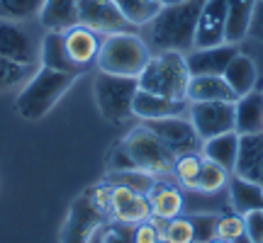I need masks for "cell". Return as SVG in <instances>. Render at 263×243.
<instances>
[{"label": "cell", "instance_id": "cell-22", "mask_svg": "<svg viewBox=\"0 0 263 243\" xmlns=\"http://www.w3.org/2000/svg\"><path fill=\"white\" fill-rule=\"evenodd\" d=\"M37 17L47 32H66L78 25V0H44Z\"/></svg>", "mask_w": 263, "mask_h": 243}, {"label": "cell", "instance_id": "cell-12", "mask_svg": "<svg viewBox=\"0 0 263 243\" xmlns=\"http://www.w3.org/2000/svg\"><path fill=\"white\" fill-rule=\"evenodd\" d=\"M227 8H229V0H205L202 3L195 29V49L224 44Z\"/></svg>", "mask_w": 263, "mask_h": 243}, {"label": "cell", "instance_id": "cell-37", "mask_svg": "<svg viewBox=\"0 0 263 243\" xmlns=\"http://www.w3.org/2000/svg\"><path fill=\"white\" fill-rule=\"evenodd\" d=\"M100 243H134L132 241V226L115 221V226H107L103 231V241Z\"/></svg>", "mask_w": 263, "mask_h": 243}, {"label": "cell", "instance_id": "cell-42", "mask_svg": "<svg viewBox=\"0 0 263 243\" xmlns=\"http://www.w3.org/2000/svg\"><path fill=\"white\" fill-rule=\"evenodd\" d=\"M193 243H195V241H193Z\"/></svg>", "mask_w": 263, "mask_h": 243}, {"label": "cell", "instance_id": "cell-18", "mask_svg": "<svg viewBox=\"0 0 263 243\" xmlns=\"http://www.w3.org/2000/svg\"><path fill=\"white\" fill-rule=\"evenodd\" d=\"M64 42H66V51L68 56L73 58L81 68H88L98 58V49H100V39H98V32H93L90 27H83V25H73L71 29L64 32Z\"/></svg>", "mask_w": 263, "mask_h": 243}, {"label": "cell", "instance_id": "cell-24", "mask_svg": "<svg viewBox=\"0 0 263 243\" xmlns=\"http://www.w3.org/2000/svg\"><path fill=\"white\" fill-rule=\"evenodd\" d=\"M200 153H202V158L215 160V163H219L224 170L234 173L236 156H239V131H227V134L205 139Z\"/></svg>", "mask_w": 263, "mask_h": 243}, {"label": "cell", "instance_id": "cell-25", "mask_svg": "<svg viewBox=\"0 0 263 243\" xmlns=\"http://www.w3.org/2000/svg\"><path fill=\"white\" fill-rule=\"evenodd\" d=\"M236 131L239 134H256L263 131V93L251 90V93L236 97Z\"/></svg>", "mask_w": 263, "mask_h": 243}, {"label": "cell", "instance_id": "cell-7", "mask_svg": "<svg viewBox=\"0 0 263 243\" xmlns=\"http://www.w3.org/2000/svg\"><path fill=\"white\" fill-rule=\"evenodd\" d=\"M107 219L110 216L95 205L90 190H85L83 195H78L68 207V214H66V221L61 226L59 243H90L95 231L103 229Z\"/></svg>", "mask_w": 263, "mask_h": 243}, {"label": "cell", "instance_id": "cell-8", "mask_svg": "<svg viewBox=\"0 0 263 243\" xmlns=\"http://www.w3.org/2000/svg\"><path fill=\"white\" fill-rule=\"evenodd\" d=\"M188 117L200 139H212L227 131H236V107L234 103H190Z\"/></svg>", "mask_w": 263, "mask_h": 243}, {"label": "cell", "instance_id": "cell-41", "mask_svg": "<svg viewBox=\"0 0 263 243\" xmlns=\"http://www.w3.org/2000/svg\"><path fill=\"white\" fill-rule=\"evenodd\" d=\"M207 243H229V241H224V238H219V236H215L212 241H207Z\"/></svg>", "mask_w": 263, "mask_h": 243}, {"label": "cell", "instance_id": "cell-38", "mask_svg": "<svg viewBox=\"0 0 263 243\" xmlns=\"http://www.w3.org/2000/svg\"><path fill=\"white\" fill-rule=\"evenodd\" d=\"M256 42H263V0L256 3L254 10V22H251V32H249Z\"/></svg>", "mask_w": 263, "mask_h": 243}, {"label": "cell", "instance_id": "cell-30", "mask_svg": "<svg viewBox=\"0 0 263 243\" xmlns=\"http://www.w3.org/2000/svg\"><path fill=\"white\" fill-rule=\"evenodd\" d=\"M37 68L39 66H25V64L12 61V58L0 56V90L15 88L20 83H27Z\"/></svg>", "mask_w": 263, "mask_h": 243}, {"label": "cell", "instance_id": "cell-33", "mask_svg": "<svg viewBox=\"0 0 263 243\" xmlns=\"http://www.w3.org/2000/svg\"><path fill=\"white\" fill-rule=\"evenodd\" d=\"M188 219L195 231V243H207L217 236L219 212H195V214H188Z\"/></svg>", "mask_w": 263, "mask_h": 243}, {"label": "cell", "instance_id": "cell-21", "mask_svg": "<svg viewBox=\"0 0 263 243\" xmlns=\"http://www.w3.org/2000/svg\"><path fill=\"white\" fill-rule=\"evenodd\" d=\"M227 190H229V205H232V212L236 214H249L254 209H261L263 207V185L254 183V180L239 178V175H229V183H227Z\"/></svg>", "mask_w": 263, "mask_h": 243}, {"label": "cell", "instance_id": "cell-6", "mask_svg": "<svg viewBox=\"0 0 263 243\" xmlns=\"http://www.w3.org/2000/svg\"><path fill=\"white\" fill-rule=\"evenodd\" d=\"M122 146L127 149V153H129L134 168L146 170V173L156 175V178L168 175L171 170H173L176 153H173L146 124L134 127L122 139Z\"/></svg>", "mask_w": 263, "mask_h": 243}, {"label": "cell", "instance_id": "cell-17", "mask_svg": "<svg viewBox=\"0 0 263 243\" xmlns=\"http://www.w3.org/2000/svg\"><path fill=\"white\" fill-rule=\"evenodd\" d=\"M185 100L188 103H217V100L236 103V95L224 80V75H190Z\"/></svg>", "mask_w": 263, "mask_h": 243}, {"label": "cell", "instance_id": "cell-14", "mask_svg": "<svg viewBox=\"0 0 263 243\" xmlns=\"http://www.w3.org/2000/svg\"><path fill=\"white\" fill-rule=\"evenodd\" d=\"M146 199H149L151 207V219H156V221H168L173 216H180L183 209H185V199H183L180 185L168 183L166 175L156 178V183L146 192Z\"/></svg>", "mask_w": 263, "mask_h": 243}, {"label": "cell", "instance_id": "cell-28", "mask_svg": "<svg viewBox=\"0 0 263 243\" xmlns=\"http://www.w3.org/2000/svg\"><path fill=\"white\" fill-rule=\"evenodd\" d=\"M105 180L110 185H122V187H129L134 192H141L146 195L151 190V185L156 183V175H151L146 170H139V168H132V170H110Z\"/></svg>", "mask_w": 263, "mask_h": 243}, {"label": "cell", "instance_id": "cell-3", "mask_svg": "<svg viewBox=\"0 0 263 243\" xmlns=\"http://www.w3.org/2000/svg\"><path fill=\"white\" fill-rule=\"evenodd\" d=\"M151 58V47L134 32H115L100 39L98 49V71L112 75L139 78L146 61Z\"/></svg>", "mask_w": 263, "mask_h": 243}, {"label": "cell", "instance_id": "cell-20", "mask_svg": "<svg viewBox=\"0 0 263 243\" xmlns=\"http://www.w3.org/2000/svg\"><path fill=\"white\" fill-rule=\"evenodd\" d=\"M224 80L229 83V88L234 90L236 97L256 90V83H258V66L249 54L244 51H236L234 58L229 61V66L224 68Z\"/></svg>", "mask_w": 263, "mask_h": 243}, {"label": "cell", "instance_id": "cell-19", "mask_svg": "<svg viewBox=\"0 0 263 243\" xmlns=\"http://www.w3.org/2000/svg\"><path fill=\"white\" fill-rule=\"evenodd\" d=\"M39 66L51 68V71H61V73H83V68L68 56L64 42V32H47L39 47Z\"/></svg>", "mask_w": 263, "mask_h": 243}, {"label": "cell", "instance_id": "cell-10", "mask_svg": "<svg viewBox=\"0 0 263 243\" xmlns=\"http://www.w3.org/2000/svg\"><path fill=\"white\" fill-rule=\"evenodd\" d=\"M39 47L25 22L0 17V56L12 58L25 66H39Z\"/></svg>", "mask_w": 263, "mask_h": 243}, {"label": "cell", "instance_id": "cell-4", "mask_svg": "<svg viewBox=\"0 0 263 243\" xmlns=\"http://www.w3.org/2000/svg\"><path fill=\"white\" fill-rule=\"evenodd\" d=\"M139 88L146 93H156L173 100H185L190 83V71L185 64V54L180 51H156L146 61L139 73Z\"/></svg>", "mask_w": 263, "mask_h": 243}, {"label": "cell", "instance_id": "cell-34", "mask_svg": "<svg viewBox=\"0 0 263 243\" xmlns=\"http://www.w3.org/2000/svg\"><path fill=\"white\" fill-rule=\"evenodd\" d=\"M246 234L244 226V216L236 214V212H227V214H219V221H217V236L224 238V241H236L239 236Z\"/></svg>", "mask_w": 263, "mask_h": 243}, {"label": "cell", "instance_id": "cell-40", "mask_svg": "<svg viewBox=\"0 0 263 243\" xmlns=\"http://www.w3.org/2000/svg\"><path fill=\"white\" fill-rule=\"evenodd\" d=\"M161 5H176V3H185V0H159Z\"/></svg>", "mask_w": 263, "mask_h": 243}, {"label": "cell", "instance_id": "cell-35", "mask_svg": "<svg viewBox=\"0 0 263 243\" xmlns=\"http://www.w3.org/2000/svg\"><path fill=\"white\" fill-rule=\"evenodd\" d=\"M132 241L134 243H161V221L146 219L132 226Z\"/></svg>", "mask_w": 263, "mask_h": 243}, {"label": "cell", "instance_id": "cell-2", "mask_svg": "<svg viewBox=\"0 0 263 243\" xmlns=\"http://www.w3.org/2000/svg\"><path fill=\"white\" fill-rule=\"evenodd\" d=\"M78 78H81L78 73H61V71L39 66L32 73V78L25 83V88L20 90L17 100H15V112L27 121H37L47 117Z\"/></svg>", "mask_w": 263, "mask_h": 243}, {"label": "cell", "instance_id": "cell-1", "mask_svg": "<svg viewBox=\"0 0 263 243\" xmlns=\"http://www.w3.org/2000/svg\"><path fill=\"white\" fill-rule=\"evenodd\" d=\"M205 0H185L176 5H163L161 12L149 22V44L156 51H180L195 49V29L200 8Z\"/></svg>", "mask_w": 263, "mask_h": 243}, {"label": "cell", "instance_id": "cell-31", "mask_svg": "<svg viewBox=\"0 0 263 243\" xmlns=\"http://www.w3.org/2000/svg\"><path fill=\"white\" fill-rule=\"evenodd\" d=\"M195 231L185 214L173 216L168 221H161V243H193Z\"/></svg>", "mask_w": 263, "mask_h": 243}, {"label": "cell", "instance_id": "cell-23", "mask_svg": "<svg viewBox=\"0 0 263 243\" xmlns=\"http://www.w3.org/2000/svg\"><path fill=\"white\" fill-rule=\"evenodd\" d=\"M258 0H229L227 8V44H239L241 39L249 37L251 22H254V10Z\"/></svg>", "mask_w": 263, "mask_h": 243}, {"label": "cell", "instance_id": "cell-36", "mask_svg": "<svg viewBox=\"0 0 263 243\" xmlns=\"http://www.w3.org/2000/svg\"><path fill=\"white\" fill-rule=\"evenodd\" d=\"M244 226H246V236H249L251 241L263 243V207L244 214Z\"/></svg>", "mask_w": 263, "mask_h": 243}, {"label": "cell", "instance_id": "cell-9", "mask_svg": "<svg viewBox=\"0 0 263 243\" xmlns=\"http://www.w3.org/2000/svg\"><path fill=\"white\" fill-rule=\"evenodd\" d=\"M141 124H146L176 156L200 153L202 151V139H200V134L195 131L190 117H185V114L163 117V119H154V121H141Z\"/></svg>", "mask_w": 263, "mask_h": 243}, {"label": "cell", "instance_id": "cell-16", "mask_svg": "<svg viewBox=\"0 0 263 243\" xmlns=\"http://www.w3.org/2000/svg\"><path fill=\"white\" fill-rule=\"evenodd\" d=\"M190 103L188 100H173V97H163L156 93H146V90H137L134 95V117L141 121H154L163 119V117H178V114L188 112Z\"/></svg>", "mask_w": 263, "mask_h": 243}, {"label": "cell", "instance_id": "cell-15", "mask_svg": "<svg viewBox=\"0 0 263 243\" xmlns=\"http://www.w3.org/2000/svg\"><path fill=\"white\" fill-rule=\"evenodd\" d=\"M236 51H239L236 44H227V42L217 47L190 49L185 54V64L190 75H222Z\"/></svg>", "mask_w": 263, "mask_h": 243}, {"label": "cell", "instance_id": "cell-39", "mask_svg": "<svg viewBox=\"0 0 263 243\" xmlns=\"http://www.w3.org/2000/svg\"><path fill=\"white\" fill-rule=\"evenodd\" d=\"M232 243H254V241H251V238H249V236H239V238H236V241H232Z\"/></svg>", "mask_w": 263, "mask_h": 243}, {"label": "cell", "instance_id": "cell-26", "mask_svg": "<svg viewBox=\"0 0 263 243\" xmlns=\"http://www.w3.org/2000/svg\"><path fill=\"white\" fill-rule=\"evenodd\" d=\"M115 5L120 8V12L124 15V19L129 22L132 27L149 25L163 8L159 0H115Z\"/></svg>", "mask_w": 263, "mask_h": 243}, {"label": "cell", "instance_id": "cell-11", "mask_svg": "<svg viewBox=\"0 0 263 243\" xmlns=\"http://www.w3.org/2000/svg\"><path fill=\"white\" fill-rule=\"evenodd\" d=\"M78 25L90 27L98 34L129 32L132 27L115 0H78Z\"/></svg>", "mask_w": 263, "mask_h": 243}, {"label": "cell", "instance_id": "cell-32", "mask_svg": "<svg viewBox=\"0 0 263 243\" xmlns=\"http://www.w3.org/2000/svg\"><path fill=\"white\" fill-rule=\"evenodd\" d=\"M44 0H0V17L15 19V22H27L37 17Z\"/></svg>", "mask_w": 263, "mask_h": 243}, {"label": "cell", "instance_id": "cell-13", "mask_svg": "<svg viewBox=\"0 0 263 243\" xmlns=\"http://www.w3.org/2000/svg\"><path fill=\"white\" fill-rule=\"evenodd\" d=\"M110 216H112L117 224H124V226H134V224H139V221H146V219H151L149 199H146V195L134 192L129 187L112 185Z\"/></svg>", "mask_w": 263, "mask_h": 243}, {"label": "cell", "instance_id": "cell-27", "mask_svg": "<svg viewBox=\"0 0 263 243\" xmlns=\"http://www.w3.org/2000/svg\"><path fill=\"white\" fill-rule=\"evenodd\" d=\"M229 175H232V173L224 170L219 163L202 158V168H200V175H197L195 192H200V195H217L219 190L227 187Z\"/></svg>", "mask_w": 263, "mask_h": 243}, {"label": "cell", "instance_id": "cell-29", "mask_svg": "<svg viewBox=\"0 0 263 243\" xmlns=\"http://www.w3.org/2000/svg\"><path fill=\"white\" fill-rule=\"evenodd\" d=\"M200 168H202V153H183V156H176V163H173L171 173L176 175L180 187L195 190Z\"/></svg>", "mask_w": 263, "mask_h": 243}, {"label": "cell", "instance_id": "cell-5", "mask_svg": "<svg viewBox=\"0 0 263 243\" xmlns=\"http://www.w3.org/2000/svg\"><path fill=\"white\" fill-rule=\"evenodd\" d=\"M139 90V80L137 78H127V75H112V73H100L93 80V95L98 112L103 114V119L110 124H124L127 119L134 117V95Z\"/></svg>", "mask_w": 263, "mask_h": 243}]
</instances>
